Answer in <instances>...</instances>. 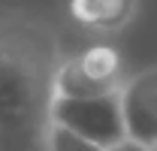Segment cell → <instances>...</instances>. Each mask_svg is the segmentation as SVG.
Here are the masks:
<instances>
[{
    "mask_svg": "<svg viewBox=\"0 0 157 151\" xmlns=\"http://www.w3.org/2000/svg\"><path fill=\"white\" fill-rule=\"evenodd\" d=\"M121 115L127 139H136L142 145H157V67L142 70L133 79H124L121 85Z\"/></svg>",
    "mask_w": 157,
    "mask_h": 151,
    "instance_id": "obj_4",
    "label": "cell"
},
{
    "mask_svg": "<svg viewBox=\"0 0 157 151\" xmlns=\"http://www.w3.org/2000/svg\"><path fill=\"white\" fill-rule=\"evenodd\" d=\"M106 151H151L148 145H142V142H136V139H121L118 145H112V148Z\"/></svg>",
    "mask_w": 157,
    "mask_h": 151,
    "instance_id": "obj_7",
    "label": "cell"
},
{
    "mask_svg": "<svg viewBox=\"0 0 157 151\" xmlns=\"http://www.w3.org/2000/svg\"><path fill=\"white\" fill-rule=\"evenodd\" d=\"M124 85L121 52L112 45H91L60 60L55 70V97H103Z\"/></svg>",
    "mask_w": 157,
    "mask_h": 151,
    "instance_id": "obj_3",
    "label": "cell"
},
{
    "mask_svg": "<svg viewBox=\"0 0 157 151\" xmlns=\"http://www.w3.org/2000/svg\"><path fill=\"white\" fill-rule=\"evenodd\" d=\"M48 121L60 124L67 130L78 133L100 148H112L121 139H127L124 115H121V97L103 94V97H55Z\"/></svg>",
    "mask_w": 157,
    "mask_h": 151,
    "instance_id": "obj_2",
    "label": "cell"
},
{
    "mask_svg": "<svg viewBox=\"0 0 157 151\" xmlns=\"http://www.w3.org/2000/svg\"><path fill=\"white\" fill-rule=\"evenodd\" d=\"M58 52L45 27L0 18V151L45 148Z\"/></svg>",
    "mask_w": 157,
    "mask_h": 151,
    "instance_id": "obj_1",
    "label": "cell"
},
{
    "mask_svg": "<svg viewBox=\"0 0 157 151\" xmlns=\"http://www.w3.org/2000/svg\"><path fill=\"white\" fill-rule=\"evenodd\" d=\"M151 151H157V145H154V148H151Z\"/></svg>",
    "mask_w": 157,
    "mask_h": 151,
    "instance_id": "obj_8",
    "label": "cell"
},
{
    "mask_svg": "<svg viewBox=\"0 0 157 151\" xmlns=\"http://www.w3.org/2000/svg\"><path fill=\"white\" fill-rule=\"evenodd\" d=\"M136 12V0H70V15L91 30H118Z\"/></svg>",
    "mask_w": 157,
    "mask_h": 151,
    "instance_id": "obj_5",
    "label": "cell"
},
{
    "mask_svg": "<svg viewBox=\"0 0 157 151\" xmlns=\"http://www.w3.org/2000/svg\"><path fill=\"white\" fill-rule=\"evenodd\" d=\"M45 151H106V148H100L97 142L67 130L60 124H48V130H45Z\"/></svg>",
    "mask_w": 157,
    "mask_h": 151,
    "instance_id": "obj_6",
    "label": "cell"
}]
</instances>
